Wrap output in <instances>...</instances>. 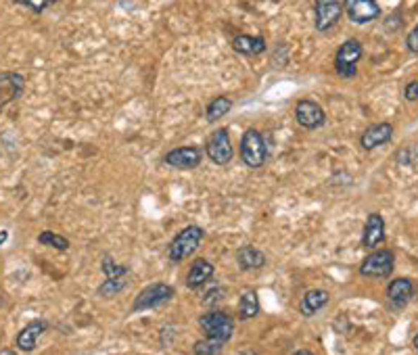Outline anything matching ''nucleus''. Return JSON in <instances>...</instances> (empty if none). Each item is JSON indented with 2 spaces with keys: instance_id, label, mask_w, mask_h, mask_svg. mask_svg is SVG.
Masks as SVG:
<instances>
[{
  "instance_id": "16",
  "label": "nucleus",
  "mask_w": 418,
  "mask_h": 355,
  "mask_svg": "<svg viewBox=\"0 0 418 355\" xmlns=\"http://www.w3.org/2000/svg\"><path fill=\"white\" fill-rule=\"evenodd\" d=\"M232 51L245 57H255L266 53V40L262 36H249V34H241L236 38H232Z\"/></svg>"
},
{
  "instance_id": "1",
  "label": "nucleus",
  "mask_w": 418,
  "mask_h": 355,
  "mask_svg": "<svg viewBox=\"0 0 418 355\" xmlns=\"http://www.w3.org/2000/svg\"><path fill=\"white\" fill-rule=\"evenodd\" d=\"M241 159L251 169H260L266 163V159H268V144H266V138H264V134L260 130L249 128L241 136Z\"/></svg>"
},
{
  "instance_id": "32",
  "label": "nucleus",
  "mask_w": 418,
  "mask_h": 355,
  "mask_svg": "<svg viewBox=\"0 0 418 355\" xmlns=\"http://www.w3.org/2000/svg\"><path fill=\"white\" fill-rule=\"evenodd\" d=\"M295 355H314L312 351H308V349H301V351H297Z\"/></svg>"
},
{
  "instance_id": "15",
  "label": "nucleus",
  "mask_w": 418,
  "mask_h": 355,
  "mask_svg": "<svg viewBox=\"0 0 418 355\" xmlns=\"http://www.w3.org/2000/svg\"><path fill=\"white\" fill-rule=\"evenodd\" d=\"M23 86L25 82L19 73H13V71L0 73V109L8 105L11 101L19 98V94L23 92Z\"/></svg>"
},
{
  "instance_id": "20",
  "label": "nucleus",
  "mask_w": 418,
  "mask_h": 355,
  "mask_svg": "<svg viewBox=\"0 0 418 355\" xmlns=\"http://www.w3.org/2000/svg\"><path fill=\"white\" fill-rule=\"evenodd\" d=\"M236 262H239V268L245 270V272H249V270H260V268L266 266V255H264L260 249L247 245V247H243V249L236 251Z\"/></svg>"
},
{
  "instance_id": "21",
  "label": "nucleus",
  "mask_w": 418,
  "mask_h": 355,
  "mask_svg": "<svg viewBox=\"0 0 418 355\" xmlns=\"http://www.w3.org/2000/svg\"><path fill=\"white\" fill-rule=\"evenodd\" d=\"M260 314V301L258 292L253 288H245L239 299V318L241 320H251Z\"/></svg>"
},
{
  "instance_id": "26",
  "label": "nucleus",
  "mask_w": 418,
  "mask_h": 355,
  "mask_svg": "<svg viewBox=\"0 0 418 355\" xmlns=\"http://www.w3.org/2000/svg\"><path fill=\"white\" fill-rule=\"evenodd\" d=\"M101 268H103V274H105L107 278H118V276H126V274H128V268H126V266L115 264V262H113V257H109V255H105V257H103Z\"/></svg>"
},
{
  "instance_id": "4",
  "label": "nucleus",
  "mask_w": 418,
  "mask_h": 355,
  "mask_svg": "<svg viewBox=\"0 0 418 355\" xmlns=\"http://www.w3.org/2000/svg\"><path fill=\"white\" fill-rule=\"evenodd\" d=\"M362 59V42L355 40V38H349L346 40L337 55H335V71L346 77V79H351L357 75V61Z\"/></svg>"
},
{
  "instance_id": "19",
  "label": "nucleus",
  "mask_w": 418,
  "mask_h": 355,
  "mask_svg": "<svg viewBox=\"0 0 418 355\" xmlns=\"http://www.w3.org/2000/svg\"><path fill=\"white\" fill-rule=\"evenodd\" d=\"M414 295V286L408 278H395L393 283L387 286V299L395 305V307H404Z\"/></svg>"
},
{
  "instance_id": "24",
  "label": "nucleus",
  "mask_w": 418,
  "mask_h": 355,
  "mask_svg": "<svg viewBox=\"0 0 418 355\" xmlns=\"http://www.w3.org/2000/svg\"><path fill=\"white\" fill-rule=\"evenodd\" d=\"M38 243H40V245H46V247H53V249H57V251H68V249H70V240H68L65 236H61V234L51 232V230L40 232V234H38Z\"/></svg>"
},
{
  "instance_id": "12",
  "label": "nucleus",
  "mask_w": 418,
  "mask_h": 355,
  "mask_svg": "<svg viewBox=\"0 0 418 355\" xmlns=\"http://www.w3.org/2000/svg\"><path fill=\"white\" fill-rule=\"evenodd\" d=\"M46 326H49V324H46L44 320H32L30 324H25V328H21L19 335H17V339H15L17 349L25 351V354L34 351L36 345H38L40 335L46 333Z\"/></svg>"
},
{
  "instance_id": "27",
  "label": "nucleus",
  "mask_w": 418,
  "mask_h": 355,
  "mask_svg": "<svg viewBox=\"0 0 418 355\" xmlns=\"http://www.w3.org/2000/svg\"><path fill=\"white\" fill-rule=\"evenodd\" d=\"M15 4H25V6H30L34 13H42V11H46V6L53 4V2H51V0H15Z\"/></svg>"
},
{
  "instance_id": "34",
  "label": "nucleus",
  "mask_w": 418,
  "mask_h": 355,
  "mask_svg": "<svg viewBox=\"0 0 418 355\" xmlns=\"http://www.w3.org/2000/svg\"><path fill=\"white\" fill-rule=\"evenodd\" d=\"M51 2H59V0H51Z\"/></svg>"
},
{
  "instance_id": "17",
  "label": "nucleus",
  "mask_w": 418,
  "mask_h": 355,
  "mask_svg": "<svg viewBox=\"0 0 418 355\" xmlns=\"http://www.w3.org/2000/svg\"><path fill=\"white\" fill-rule=\"evenodd\" d=\"M213 264L208 259H195L193 266L189 268V274H186V286L189 288H201L203 284H208L213 278Z\"/></svg>"
},
{
  "instance_id": "11",
  "label": "nucleus",
  "mask_w": 418,
  "mask_h": 355,
  "mask_svg": "<svg viewBox=\"0 0 418 355\" xmlns=\"http://www.w3.org/2000/svg\"><path fill=\"white\" fill-rule=\"evenodd\" d=\"M343 11L351 23H370L381 15V8L374 0H343Z\"/></svg>"
},
{
  "instance_id": "5",
  "label": "nucleus",
  "mask_w": 418,
  "mask_h": 355,
  "mask_svg": "<svg viewBox=\"0 0 418 355\" xmlns=\"http://www.w3.org/2000/svg\"><path fill=\"white\" fill-rule=\"evenodd\" d=\"M174 297V288L165 283H155L148 284L146 288H142L134 303H132V311H146L159 305H165L167 301H172Z\"/></svg>"
},
{
  "instance_id": "7",
  "label": "nucleus",
  "mask_w": 418,
  "mask_h": 355,
  "mask_svg": "<svg viewBox=\"0 0 418 355\" xmlns=\"http://www.w3.org/2000/svg\"><path fill=\"white\" fill-rule=\"evenodd\" d=\"M208 157L215 165H228L232 161L234 148L230 142V132L226 128H217L208 141Z\"/></svg>"
},
{
  "instance_id": "6",
  "label": "nucleus",
  "mask_w": 418,
  "mask_h": 355,
  "mask_svg": "<svg viewBox=\"0 0 418 355\" xmlns=\"http://www.w3.org/2000/svg\"><path fill=\"white\" fill-rule=\"evenodd\" d=\"M393 266H395L393 253H391L389 249H381V251L370 253V255L362 262L360 274L366 276V278H387V276H391Z\"/></svg>"
},
{
  "instance_id": "22",
  "label": "nucleus",
  "mask_w": 418,
  "mask_h": 355,
  "mask_svg": "<svg viewBox=\"0 0 418 355\" xmlns=\"http://www.w3.org/2000/svg\"><path fill=\"white\" fill-rule=\"evenodd\" d=\"M232 98H228V96H215L213 101H209L208 109H205V117H208L209 124H215V122H220L226 113H230V109H232Z\"/></svg>"
},
{
  "instance_id": "18",
  "label": "nucleus",
  "mask_w": 418,
  "mask_h": 355,
  "mask_svg": "<svg viewBox=\"0 0 418 355\" xmlns=\"http://www.w3.org/2000/svg\"><path fill=\"white\" fill-rule=\"evenodd\" d=\"M329 292L327 290H322V288H312V290H308L303 297H301V301H299V311L303 314V316H316L327 303H329Z\"/></svg>"
},
{
  "instance_id": "30",
  "label": "nucleus",
  "mask_w": 418,
  "mask_h": 355,
  "mask_svg": "<svg viewBox=\"0 0 418 355\" xmlns=\"http://www.w3.org/2000/svg\"><path fill=\"white\" fill-rule=\"evenodd\" d=\"M6 238H8V230H0V247L4 245Z\"/></svg>"
},
{
  "instance_id": "8",
  "label": "nucleus",
  "mask_w": 418,
  "mask_h": 355,
  "mask_svg": "<svg viewBox=\"0 0 418 355\" xmlns=\"http://www.w3.org/2000/svg\"><path fill=\"white\" fill-rule=\"evenodd\" d=\"M343 13V4L339 0H314V25L318 32L331 30Z\"/></svg>"
},
{
  "instance_id": "3",
  "label": "nucleus",
  "mask_w": 418,
  "mask_h": 355,
  "mask_svg": "<svg viewBox=\"0 0 418 355\" xmlns=\"http://www.w3.org/2000/svg\"><path fill=\"white\" fill-rule=\"evenodd\" d=\"M199 326L205 339L222 341V343H228L234 335V320L226 311H217V309L203 314L199 318Z\"/></svg>"
},
{
  "instance_id": "31",
  "label": "nucleus",
  "mask_w": 418,
  "mask_h": 355,
  "mask_svg": "<svg viewBox=\"0 0 418 355\" xmlns=\"http://www.w3.org/2000/svg\"><path fill=\"white\" fill-rule=\"evenodd\" d=\"M0 355H17V351H15V349H8V347H6V349H0Z\"/></svg>"
},
{
  "instance_id": "25",
  "label": "nucleus",
  "mask_w": 418,
  "mask_h": 355,
  "mask_svg": "<svg viewBox=\"0 0 418 355\" xmlns=\"http://www.w3.org/2000/svg\"><path fill=\"white\" fill-rule=\"evenodd\" d=\"M226 343L222 341H213V339H201L199 343L193 345V354L195 355H220Z\"/></svg>"
},
{
  "instance_id": "29",
  "label": "nucleus",
  "mask_w": 418,
  "mask_h": 355,
  "mask_svg": "<svg viewBox=\"0 0 418 355\" xmlns=\"http://www.w3.org/2000/svg\"><path fill=\"white\" fill-rule=\"evenodd\" d=\"M404 96L408 101H418V79L417 82H410L406 88H404Z\"/></svg>"
},
{
  "instance_id": "33",
  "label": "nucleus",
  "mask_w": 418,
  "mask_h": 355,
  "mask_svg": "<svg viewBox=\"0 0 418 355\" xmlns=\"http://www.w3.org/2000/svg\"><path fill=\"white\" fill-rule=\"evenodd\" d=\"M412 345H414V349H417V351H418V335H417V337H414V341H412Z\"/></svg>"
},
{
  "instance_id": "9",
  "label": "nucleus",
  "mask_w": 418,
  "mask_h": 355,
  "mask_svg": "<svg viewBox=\"0 0 418 355\" xmlns=\"http://www.w3.org/2000/svg\"><path fill=\"white\" fill-rule=\"evenodd\" d=\"M295 117H297L299 126H303L308 130H318L327 124V115H324L322 107L310 98H303L295 105Z\"/></svg>"
},
{
  "instance_id": "28",
  "label": "nucleus",
  "mask_w": 418,
  "mask_h": 355,
  "mask_svg": "<svg viewBox=\"0 0 418 355\" xmlns=\"http://www.w3.org/2000/svg\"><path fill=\"white\" fill-rule=\"evenodd\" d=\"M406 46H408V51L410 53H418V25L412 27V32L408 34V38H406Z\"/></svg>"
},
{
  "instance_id": "23",
  "label": "nucleus",
  "mask_w": 418,
  "mask_h": 355,
  "mask_svg": "<svg viewBox=\"0 0 418 355\" xmlns=\"http://www.w3.org/2000/svg\"><path fill=\"white\" fill-rule=\"evenodd\" d=\"M128 286V274L126 276H118V278H107L105 283L99 286V295L101 297H115V295H120L124 288Z\"/></svg>"
},
{
  "instance_id": "2",
  "label": "nucleus",
  "mask_w": 418,
  "mask_h": 355,
  "mask_svg": "<svg viewBox=\"0 0 418 355\" xmlns=\"http://www.w3.org/2000/svg\"><path fill=\"white\" fill-rule=\"evenodd\" d=\"M203 236H205V232H203V228H199V226H186L184 230H180V232L174 236L172 245H170V251H167V253H170V259H172L174 264H180V262L189 259V257L199 249Z\"/></svg>"
},
{
  "instance_id": "14",
  "label": "nucleus",
  "mask_w": 418,
  "mask_h": 355,
  "mask_svg": "<svg viewBox=\"0 0 418 355\" xmlns=\"http://www.w3.org/2000/svg\"><path fill=\"white\" fill-rule=\"evenodd\" d=\"M383 240H385V219L381 213H370L364 226L362 245L366 249H376V245H381Z\"/></svg>"
},
{
  "instance_id": "10",
  "label": "nucleus",
  "mask_w": 418,
  "mask_h": 355,
  "mask_svg": "<svg viewBox=\"0 0 418 355\" xmlns=\"http://www.w3.org/2000/svg\"><path fill=\"white\" fill-rule=\"evenodd\" d=\"M203 161V155L197 146H180V148H172L170 153H165L163 163L176 169H195L199 167Z\"/></svg>"
},
{
  "instance_id": "13",
  "label": "nucleus",
  "mask_w": 418,
  "mask_h": 355,
  "mask_svg": "<svg viewBox=\"0 0 418 355\" xmlns=\"http://www.w3.org/2000/svg\"><path fill=\"white\" fill-rule=\"evenodd\" d=\"M393 138V126L391 124H374V126H368L362 136H360V144L364 150H372L376 146H383Z\"/></svg>"
}]
</instances>
